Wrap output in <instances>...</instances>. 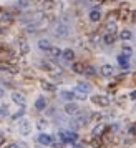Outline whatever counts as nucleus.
<instances>
[{
	"label": "nucleus",
	"instance_id": "obj_1",
	"mask_svg": "<svg viewBox=\"0 0 136 148\" xmlns=\"http://www.w3.org/2000/svg\"><path fill=\"white\" fill-rule=\"evenodd\" d=\"M65 113H67V115H71V116H75V115L80 113V107L76 105L75 101H68L67 105H65Z\"/></svg>",
	"mask_w": 136,
	"mask_h": 148
},
{
	"label": "nucleus",
	"instance_id": "obj_2",
	"mask_svg": "<svg viewBox=\"0 0 136 148\" xmlns=\"http://www.w3.org/2000/svg\"><path fill=\"white\" fill-rule=\"evenodd\" d=\"M18 130H20V133L23 135V136H27V135L32 133V123L28 120H22L20 125H18Z\"/></svg>",
	"mask_w": 136,
	"mask_h": 148
},
{
	"label": "nucleus",
	"instance_id": "obj_3",
	"mask_svg": "<svg viewBox=\"0 0 136 148\" xmlns=\"http://www.w3.org/2000/svg\"><path fill=\"white\" fill-rule=\"evenodd\" d=\"M91 100H93V103H96L98 107H108L109 105V98L105 97V95H96V97H93Z\"/></svg>",
	"mask_w": 136,
	"mask_h": 148
},
{
	"label": "nucleus",
	"instance_id": "obj_4",
	"mask_svg": "<svg viewBox=\"0 0 136 148\" xmlns=\"http://www.w3.org/2000/svg\"><path fill=\"white\" fill-rule=\"evenodd\" d=\"M101 17H103V14H101V10H98V8H93L88 14L90 22H93V23H98V22L101 20Z\"/></svg>",
	"mask_w": 136,
	"mask_h": 148
},
{
	"label": "nucleus",
	"instance_id": "obj_5",
	"mask_svg": "<svg viewBox=\"0 0 136 148\" xmlns=\"http://www.w3.org/2000/svg\"><path fill=\"white\" fill-rule=\"evenodd\" d=\"M100 73H101L103 77H113V75H115V67L109 65V63H105V65L100 68Z\"/></svg>",
	"mask_w": 136,
	"mask_h": 148
},
{
	"label": "nucleus",
	"instance_id": "obj_6",
	"mask_svg": "<svg viewBox=\"0 0 136 148\" xmlns=\"http://www.w3.org/2000/svg\"><path fill=\"white\" fill-rule=\"evenodd\" d=\"M38 143L43 145V147H48V145H52V143H53V138H52L48 133H40V135H38Z\"/></svg>",
	"mask_w": 136,
	"mask_h": 148
},
{
	"label": "nucleus",
	"instance_id": "obj_7",
	"mask_svg": "<svg viewBox=\"0 0 136 148\" xmlns=\"http://www.w3.org/2000/svg\"><path fill=\"white\" fill-rule=\"evenodd\" d=\"M12 100H14L17 105L23 107V105H25V95L20 93V92H14V93H12Z\"/></svg>",
	"mask_w": 136,
	"mask_h": 148
},
{
	"label": "nucleus",
	"instance_id": "obj_8",
	"mask_svg": "<svg viewBox=\"0 0 136 148\" xmlns=\"http://www.w3.org/2000/svg\"><path fill=\"white\" fill-rule=\"evenodd\" d=\"M55 34L58 35V37H67L68 35V27L65 23H58L56 28H55Z\"/></svg>",
	"mask_w": 136,
	"mask_h": 148
},
{
	"label": "nucleus",
	"instance_id": "obj_9",
	"mask_svg": "<svg viewBox=\"0 0 136 148\" xmlns=\"http://www.w3.org/2000/svg\"><path fill=\"white\" fill-rule=\"evenodd\" d=\"M60 97L63 98V100H67V101H73L76 98V93L75 92H70V90H63L60 93Z\"/></svg>",
	"mask_w": 136,
	"mask_h": 148
},
{
	"label": "nucleus",
	"instance_id": "obj_10",
	"mask_svg": "<svg viewBox=\"0 0 136 148\" xmlns=\"http://www.w3.org/2000/svg\"><path fill=\"white\" fill-rule=\"evenodd\" d=\"M61 57H63V60H67V62H73L75 60V52H73L71 48H65L63 53H61Z\"/></svg>",
	"mask_w": 136,
	"mask_h": 148
},
{
	"label": "nucleus",
	"instance_id": "obj_11",
	"mask_svg": "<svg viewBox=\"0 0 136 148\" xmlns=\"http://www.w3.org/2000/svg\"><path fill=\"white\" fill-rule=\"evenodd\" d=\"M67 132V143H76L78 141V133L76 132H71V130H65Z\"/></svg>",
	"mask_w": 136,
	"mask_h": 148
},
{
	"label": "nucleus",
	"instance_id": "obj_12",
	"mask_svg": "<svg viewBox=\"0 0 136 148\" xmlns=\"http://www.w3.org/2000/svg\"><path fill=\"white\" fill-rule=\"evenodd\" d=\"M35 108H37L38 112H43V110L47 108V100H45L43 97H38V98L35 100Z\"/></svg>",
	"mask_w": 136,
	"mask_h": 148
},
{
	"label": "nucleus",
	"instance_id": "obj_13",
	"mask_svg": "<svg viewBox=\"0 0 136 148\" xmlns=\"http://www.w3.org/2000/svg\"><path fill=\"white\" fill-rule=\"evenodd\" d=\"M38 48L43 50V52H48V50L52 48V43H50L48 38H40V40H38Z\"/></svg>",
	"mask_w": 136,
	"mask_h": 148
},
{
	"label": "nucleus",
	"instance_id": "obj_14",
	"mask_svg": "<svg viewBox=\"0 0 136 148\" xmlns=\"http://www.w3.org/2000/svg\"><path fill=\"white\" fill-rule=\"evenodd\" d=\"M115 42H116L115 34H111V32H108V34H105V35H103V43H105V45H113Z\"/></svg>",
	"mask_w": 136,
	"mask_h": 148
},
{
	"label": "nucleus",
	"instance_id": "obj_15",
	"mask_svg": "<svg viewBox=\"0 0 136 148\" xmlns=\"http://www.w3.org/2000/svg\"><path fill=\"white\" fill-rule=\"evenodd\" d=\"M90 85L88 83H85V82H78L76 83V92H82V93H88L90 92Z\"/></svg>",
	"mask_w": 136,
	"mask_h": 148
},
{
	"label": "nucleus",
	"instance_id": "obj_16",
	"mask_svg": "<svg viewBox=\"0 0 136 148\" xmlns=\"http://www.w3.org/2000/svg\"><path fill=\"white\" fill-rule=\"evenodd\" d=\"M40 85L45 92H55V90H56V87H55L53 83H50V82H47V80H41Z\"/></svg>",
	"mask_w": 136,
	"mask_h": 148
},
{
	"label": "nucleus",
	"instance_id": "obj_17",
	"mask_svg": "<svg viewBox=\"0 0 136 148\" xmlns=\"http://www.w3.org/2000/svg\"><path fill=\"white\" fill-rule=\"evenodd\" d=\"M131 37H133V34H131V30H128V28H123L121 32H120V38L121 40H131Z\"/></svg>",
	"mask_w": 136,
	"mask_h": 148
},
{
	"label": "nucleus",
	"instance_id": "obj_18",
	"mask_svg": "<svg viewBox=\"0 0 136 148\" xmlns=\"http://www.w3.org/2000/svg\"><path fill=\"white\" fill-rule=\"evenodd\" d=\"M71 70H73L75 73H85V67H83V63H80V62H75V63L71 65Z\"/></svg>",
	"mask_w": 136,
	"mask_h": 148
},
{
	"label": "nucleus",
	"instance_id": "obj_19",
	"mask_svg": "<svg viewBox=\"0 0 136 148\" xmlns=\"http://www.w3.org/2000/svg\"><path fill=\"white\" fill-rule=\"evenodd\" d=\"M128 58H129V57H126V55H120V57H118V63L121 65V68H128L129 67Z\"/></svg>",
	"mask_w": 136,
	"mask_h": 148
},
{
	"label": "nucleus",
	"instance_id": "obj_20",
	"mask_svg": "<svg viewBox=\"0 0 136 148\" xmlns=\"http://www.w3.org/2000/svg\"><path fill=\"white\" fill-rule=\"evenodd\" d=\"M18 45H20V53L22 55H27L30 52V47H28V43L25 40H20L18 42Z\"/></svg>",
	"mask_w": 136,
	"mask_h": 148
},
{
	"label": "nucleus",
	"instance_id": "obj_21",
	"mask_svg": "<svg viewBox=\"0 0 136 148\" xmlns=\"http://www.w3.org/2000/svg\"><path fill=\"white\" fill-rule=\"evenodd\" d=\"M48 53L52 55V57H61V53H63V50H60L58 47H52L50 50H48Z\"/></svg>",
	"mask_w": 136,
	"mask_h": 148
},
{
	"label": "nucleus",
	"instance_id": "obj_22",
	"mask_svg": "<svg viewBox=\"0 0 136 148\" xmlns=\"http://www.w3.org/2000/svg\"><path fill=\"white\" fill-rule=\"evenodd\" d=\"M103 132H105V125H101V123H100V125H96V127L93 128V135H95V136H100Z\"/></svg>",
	"mask_w": 136,
	"mask_h": 148
},
{
	"label": "nucleus",
	"instance_id": "obj_23",
	"mask_svg": "<svg viewBox=\"0 0 136 148\" xmlns=\"http://www.w3.org/2000/svg\"><path fill=\"white\" fill-rule=\"evenodd\" d=\"M85 75H88V77H95V75H96L95 67H91V65H88V67H85Z\"/></svg>",
	"mask_w": 136,
	"mask_h": 148
},
{
	"label": "nucleus",
	"instance_id": "obj_24",
	"mask_svg": "<svg viewBox=\"0 0 136 148\" xmlns=\"http://www.w3.org/2000/svg\"><path fill=\"white\" fill-rule=\"evenodd\" d=\"M131 53H133V48L129 47V45H123V55H126V57H131Z\"/></svg>",
	"mask_w": 136,
	"mask_h": 148
},
{
	"label": "nucleus",
	"instance_id": "obj_25",
	"mask_svg": "<svg viewBox=\"0 0 136 148\" xmlns=\"http://www.w3.org/2000/svg\"><path fill=\"white\" fill-rule=\"evenodd\" d=\"M23 113H25V108L22 107L20 110L17 112V113H14V115H12V120H18V118H22V116H23Z\"/></svg>",
	"mask_w": 136,
	"mask_h": 148
},
{
	"label": "nucleus",
	"instance_id": "obj_26",
	"mask_svg": "<svg viewBox=\"0 0 136 148\" xmlns=\"http://www.w3.org/2000/svg\"><path fill=\"white\" fill-rule=\"evenodd\" d=\"M53 5H55L53 0H45V2H43V7H45V8H52Z\"/></svg>",
	"mask_w": 136,
	"mask_h": 148
},
{
	"label": "nucleus",
	"instance_id": "obj_27",
	"mask_svg": "<svg viewBox=\"0 0 136 148\" xmlns=\"http://www.w3.org/2000/svg\"><path fill=\"white\" fill-rule=\"evenodd\" d=\"M28 5H30V2H28V0H18V7H22V8H27Z\"/></svg>",
	"mask_w": 136,
	"mask_h": 148
},
{
	"label": "nucleus",
	"instance_id": "obj_28",
	"mask_svg": "<svg viewBox=\"0 0 136 148\" xmlns=\"http://www.w3.org/2000/svg\"><path fill=\"white\" fill-rule=\"evenodd\" d=\"M23 148V147H25V145H23V143H22V145H18V143H10V145H8V147L7 148Z\"/></svg>",
	"mask_w": 136,
	"mask_h": 148
},
{
	"label": "nucleus",
	"instance_id": "obj_29",
	"mask_svg": "<svg viewBox=\"0 0 136 148\" xmlns=\"http://www.w3.org/2000/svg\"><path fill=\"white\" fill-rule=\"evenodd\" d=\"M0 115H7V105H2V108H0Z\"/></svg>",
	"mask_w": 136,
	"mask_h": 148
},
{
	"label": "nucleus",
	"instance_id": "obj_30",
	"mask_svg": "<svg viewBox=\"0 0 136 148\" xmlns=\"http://www.w3.org/2000/svg\"><path fill=\"white\" fill-rule=\"evenodd\" d=\"M3 143H5V135H3V133H0V147H2Z\"/></svg>",
	"mask_w": 136,
	"mask_h": 148
},
{
	"label": "nucleus",
	"instance_id": "obj_31",
	"mask_svg": "<svg viewBox=\"0 0 136 148\" xmlns=\"http://www.w3.org/2000/svg\"><path fill=\"white\" fill-rule=\"evenodd\" d=\"M0 70H8V65L7 63H0Z\"/></svg>",
	"mask_w": 136,
	"mask_h": 148
},
{
	"label": "nucleus",
	"instance_id": "obj_32",
	"mask_svg": "<svg viewBox=\"0 0 136 148\" xmlns=\"http://www.w3.org/2000/svg\"><path fill=\"white\" fill-rule=\"evenodd\" d=\"M73 148H85L82 143H73Z\"/></svg>",
	"mask_w": 136,
	"mask_h": 148
},
{
	"label": "nucleus",
	"instance_id": "obj_33",
	"mask_svg": "<svg viewBox=\"0 0 136 148\" xmlns=\"http://www.w3.org/2000/svg\"><path fill=\"white\" fill-rule=\"evenodd\" d=\"M129 97H131L133 100H136V90H135V92H131V95H129Z\"/></svg>",
	"mask_w": 136,
	"mask_h": 148
},
{
	"label": "nucleus",
	"instance_id": "obj_34",
	"mask_svg": "<svg viewBox=\"0 0 136 148\" xmlns=\"http://www.w3.org/2000/svg\"><path fill=\"white\" fill-rule=\"evenodd\" d=\"M3 95H5V90H3V88L0 87V98H2V97H3Z\"/></svg>",
	"mask_w": 136,
	"mask_h": 148
}]
</instances>
